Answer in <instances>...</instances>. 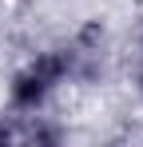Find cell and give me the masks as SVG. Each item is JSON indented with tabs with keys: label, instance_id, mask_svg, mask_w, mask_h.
Instances as JSON below:
<instances>
[{
	"label": "cell",
	"instance_id": "1",
	"mask_svg": "<svg viewBox=\"0 0 143 147\" xmlns=\"http://www.w3.org/2000/svg\"><path fill=\"white\" fill-rule=\"evenodd\" d=\"M72 72V52H44L12 80V107L32 111L48 99V92Z\"/></svg>",
	"mask_w": 143,
	"mask_h": 147
}]
</instances>
